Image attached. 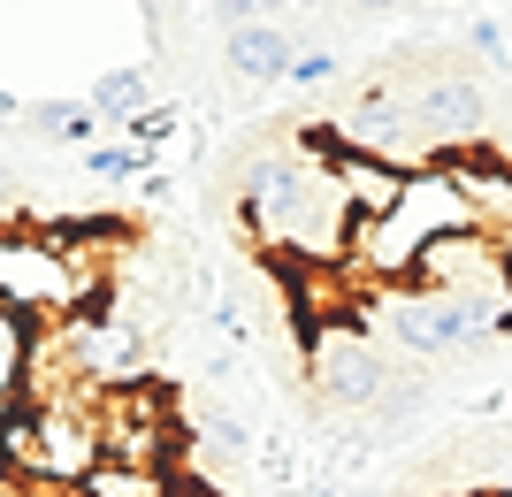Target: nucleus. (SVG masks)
Wrapping results in <instances>:
<instances>
[{
    "label": "nucleus",
    "instance_id": "f257e3e1",
    "mask_svg": "<svg viewBox=\"0 0 512 497\" xmlns=\"http://www.w3.org/2000/svg\"><path fill=\"white\" fill-rule=\"evenodd\" d=\"M237 207H245V238H253L260 253L314 260V268H344V245H352V207H344V192L329 184V169H321L299 138L245 161Z\"/></svg>",
    "mask_w": 512,
    "mask_h": 497
},
{
    "label": "nucleus",
    "instance_id": "f03ea898",
    "mask_svg": "<svg viewBox=\"0 0 512 497\" xmlns=\"http://www.w3.org/2000/svg\"><path fill=\"white\" fill-rule=\"evenodd\" d=\"M306 375H314L321 406H344V413H367L390 390V360L375 352V337L352 329V322L306 329Z\"/></svg>",
    "mask_w": 512,
    "mask_h": 497
},
{
    "label": "nucleus",
    "instance_id": "7ed1b4c3",
    "mask_svg": "<svg viewBox=\"0 0 512 497\" xmlns=\"http://www.w3.org/2000/svg\"><path fill=\"white\" fill-rule=\"evenodd\" d=\"M383 322H390V337L406 352H421V360H444V352H467V345H490L497 337V322L482 306L436 299V291H413V283H390L383 291Z\"/></svg>",
    "mask_w": 512,
    "mask_h": 497
},
{
    "label": "nucleus",
    "instance_id": "20e7f679",
    "mask_svg": "<svg viewBox=\"0 0 512 497\" xmlns=\"http://www.w3.org/2000/svg\"><path fill=\"white\" fill-rule=\"evenodd\" d=\"M169 398L146 383H123V390H100V452L115 459V467H153V459L169 452Z\"/></svg>",
    "mask_w": 512,
    "mask_h": 497
},
{
    "label": "nucleus",
    "instance_id": "39448f33",
    "mask_svg": "<svg viewBox=\"0 0 512 497\" xmlns=\"http://www.w3.org/2000/svg\"><path fill=\"white\" fill-rule=\"evenodd\" d=\"M406 100H413V123L428 130V153L482 146L490 100H482V85H474V77H459V69H436V77H428V85H413Z\"/></svg>",
    "mask_w": 512,
    "mask_h": 497
},
{
    "label": "nucleus",
    "instance_id": "423d86ee",
    "mask_svg": "<svg viewBox=\"0 0 512 497\" xmlns=\"http://www.w3.org/2000/svg\"><path fill=\"white\" fill-rule=\"evenodd\" d=\"M436 169L459 184L474 230H490L497 245H512V161L497 146H459V153H436Z\"/></svg>",
    "mask_w": 512,
    "mask_h": 497
},
{
    "label": "nucleus",
    "instance_id": "0eeeda50",
    "mask_svg": "<svg viewBox=\"0 0 512 497\" xmlns=\"http://www.w3.org/2000/svg\"><path fill=\"white\" fill-rule=\"evenodd\" d=\"M222 62H230V77H245V85H283V77H291V62H299V39H291V31L268 16V23L230 31Z\"/></svg>",
    "mask_w": 512,
    "mask_h": 497
},
{
    "label": "nucleus",
    "instance_id": "6e6552de",
    "mask_svg": "<svg viewBox=\"0 0 512 497\" xmlns=\"http://www.w3.org/2000/svg\"><path fill=\"white\" fill-rule=\"evenodd\" d=\"M23 130H31V138H46V146H100V108H92V100H31V108H23Z\"/></svg>",
    "mask_w": 512,
    "mask_h": 497
},
{
    "label": "nucleus",
    "instance_id": "1a4fd4ad",
    "mask_svg": "<svg viewBox=\"0 0 512 497\" xmlns=\"http://www.w3.org/2000/svg\"><path fill=\"white\" fill-rule=\"evenodd\" d=\"M85 100L100 108V123H115V130H123L130 115H146V100H153V69L115 62V69H100V77H92V92H85Z\"/></svg>",
    "mask_w": 512,
    "mask_h": 497
},
{
    "label": "nucleus",
    "instance_id": "9d476101",
    "mask_svg": "<svg viewBox=\"0 0 512 497\" xmlns=\"http://www.w3.org/2000/svg\"><path fill=\"white\" fill-rule=\"evenodd\" d=\"M77 497H169V475L161 467H115V459H100Z\"/></svg>",
    "mask_w": 512,
    "mask_h": 497
},
{
    "label": "nucleus",
    "instance_id": "9b49d317",
    "mask_svg": "<svg viewBox=\"0 0 512 497\" xmlns=\"http://www.w3.org/2000/svg\"><path fill=\"white\" fill-rule=\"evenodd\" d=\"M176 123H184V108H146V115H130V123H123V146L153 169V153L176 138Z\"/></svg>",
    "mask_w": 512,
    "mask_h": 497
},
{
    "label": "nucleus",
    "instance_id": "f8f14e48",
    "mask_svg": "<svg viewBox=\"0 0 512 497\" xmlns=\"http://www.w3.org/2000/svg\"><path fill=\"white\" fill-rule=\"evenodd\" d=\"M85 169L100 176V184H123V176H146V161H138V153H130L123 138H100V146L85 153Z\"/></svg>",
    "mask_w": 512,
    "mask_h": 497
},
{
    "label": "nucleus",
    "instance_id": "ddd939ff",
    "mask_svg": "<svg viewBox=\"0 0 512 497\" xmlns=\"http://www.w3.org/2000/svg\"><path fill=\"white\" fill-rule=\"evenodd\" d=\"M329 77H337V54H329V46H299V62H291V77H283V85L314 92V85H329Z\"/></svg>",
    "mask_w": 512,
    "mask_h": 497
},
{
    "label": "nucleus",
    "instance_id": "4468645a",
    "mask_svg": "<svg viewBox=\"0 0 512 497\" xmlns=\"http://www.w3.org/2000/svg\"><path fill=\"white\" fill-rule=\"evenodd\" d=\"M8 123H23V100H16V92H0V130H8Z\"/></svg>",
    "mask_w": 512,
    "mask_h": 497
},
{
    "label": "nucleus",
    "instance_id": "2eb2a0df",
    "mask_svg": "<svg viewBox=\"0 0 512 497\" xmlns=\"http://www.w3.org/2000/svg\"><path fill=\"white\" fill-rule=\"evenodd\" d=\"M398 0H352V16H390Z\"/></svg>",
    "mask_w": 512,
    "mask_h": 497
},
{
    "label": "nucleus",
    "instance_id": "dca6fc26",
    "mask_svg": "<svg viewBox=\"0 0 512 497\" xmlns=\"http://www.w3.org/2000/svg\"><path fill=\"white\" fill-rule=\"evenodd\" d=\"M0 475H8V406H0Z\"/></svg>",
    "mask_w": 512,
    "mask_h": 497
},
{
    "label": "nucleus",
    "instance_id": "f3484780",
    "mask_svg": "<svg viewBox=\"0 0 512 497\" xmlns=\"http://www.w3.org/2000/svg\"><path fill=\"white\" fill-rule=\"evenodd\" d=\"M467 497H512V490H490V482H482V490H467Z\"/></svg>",
    "mask_w": 512,
    "mask_h": 497
},
{
    "label": "nucleus",
    "instance_id": "a211bd4d",
    "mask_svg": "<svg viewBox=\"0 0 512 497\" xmlns=\"http://www.w3.org/2000/svg\"><path fill=\"white\" fill-rule=\"evenodd\" d=\"M344 497H375V490H344Z\"/></svg>",
    "mask_w": 512,
    "mask_h": 497
},
{
    "label": "nucleus",
    "instance_id": "6ab92c4d",
    "mask_svg": "<svg viewBox=\"0 0 512 497\" xmlns=\"http://www.w3.org/2000/svg\"><path fill=\"white\" fill-rule=\"evenodd\" d=\"M436 8H459V0H436Z\"/></svg>",
    "mask_w": 512,
    "mask_h": 497
}]
</instances>
